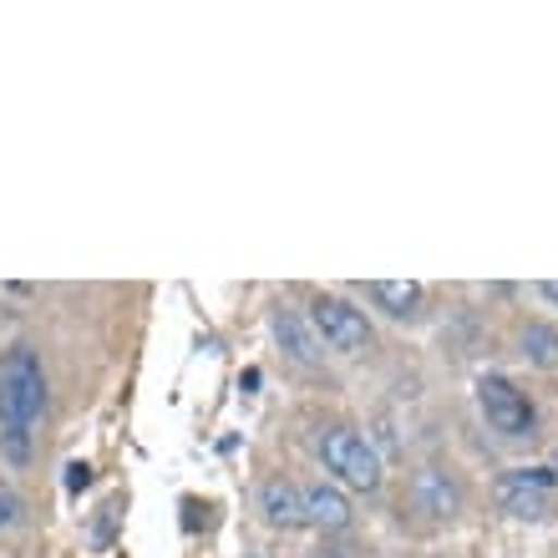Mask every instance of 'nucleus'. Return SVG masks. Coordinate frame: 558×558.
Wrapping results in <instances>:
<instances>
[{
  "instance_id": "f257e3e1",
  "label": "nucleus",
  "mask_w": 558,
  "mask_h": 558,
  "mask_svg": "<svg viewBox=\"0 0 558 558\" xmlns=\"http://www.w3.org/2000/svg\"><path fill=\"white\" fill-rule=\"evenodd\" d=\"M315 452H320L325 472L336 477V487H355V493H381L386 483V468H381V452L371 447L355 426L345 422H330L320 426L315 437Z\"/></svg>"
},
{
  "instance_id": "f03ea898",
  "label": "nucleus",
  "mask_w": 558,
  "mask_h": 558,
  "mask_svg": "<svg viewBox=\"0 0 558 558\" xmlns=\"http://www.w3.org/2000/svg\"><path fill=\"white\" fill-rule=\"evenodd\" d=\"M46 412V371H41V355L36 351H11L5 366H0V426L11 432H31V422Z\"/></svg>"
},
{
  "instance_id": "7ed1b4c3",
  "label": "nucleus",
  "mask_w": 558,
  "mask_h": 558,
  "mask_svg": "<svg viewBox=\"0 0 558 558\" xmlns=\"http://www.w3.org/2000/svg\"><path fill=\"white\" fill-rule=\"evenodd\" d=\"M310 330L320 345L340 355H366L376 351V330H371L366 310H355L351 300H340V294H315L310 300Z\"/></svg>"
},
{
  "instance_id": "20e7f679",
  "label": "nucleus",
  "mask_w": 558,
  "mask_h": 558,
  "mask_svg": "<svg viewBox=\"0 0 558 558\" xmlns=\"http://www.w3.org/2000/svg\"><path fill=\"white\" fill-rule=\"evenodd\" d=\"M477 407H483V422L498 437H508V441L533 437V401L508 376H483L477 381Z\"/></svg>"
},
{
  "instance_id": "39448f33",
  "label": "nucleus",
  "mask_w": 558,
  "mask_h": 558,
  "mask_svg": "<svg viewBox=\"0 0 558 558\" xmlns=\"http://www.w3.org/2000/svg\"><path fill=\"white\" fill-rule=\"evenodd\" d=\"M554 487L558 477L548 468H513L498 477V508L508 518H523V523H538L548 513V502H554Z\"/></svg>"
},
{
  "instance_id": "423d86ee",
  "label": "nucleus",
  "mask_w": 558,
  "mask_h": 558,
  "mask_svg": "<svg viewBox=\"0 0 558 558\" xmlns=\"http://www.w3.org/2000/svg\"><path fill=\"white\" fill-rule=\"evenodd\" d=\"M407 502H412V513H422L426 523H452L462 513V483L452 477V468H416L412 483H407Z\"/></svg>"
},
{
  "instance_id": "0eeeda50",
  "label": "nucleus",
  "mask_w": 558,
  "mask_h": 558,
  "mask_svg": "<svg viewBox=\"0 0 558 558\" xmlns=\"http://www.w3.org/2000/svg\"><path fill=\"white\" fill-rule=\"evenodd\" d=\"M269 330H275V340L284 345V355H290L294 366H315V361H320V340H315V330H310V320L300 315V310L275 305Z\"/></svg>"
},
{
  "instance_id": "6e6552de",
  "label": "nucleus",
  "mask_w": 558,
  "mask_h": 558,
  "mask_svg": "<svg viewBox=\"0 0 558 558\" xmlns=\"http://www.w3.org/2000/svg\"><path fill=\"white\" fill-rule=\"evenodd\" d=\"M259 513H265L269 529H305V498H300V487L290 483V477H269L265 487H259Z\"/></svg>"
},
{
  "instance_id": "1a4fd4ad",
  "label": "nucleus",
  "mask_w": 558,
  "mask_h": 558,
  "mask_svg": "<svg viewBox=\"0 0 558 558\" xmlns=\"http://www.w3.org/2000/svg\"><path fill=\"white\" fill-rule=\"evenodd\" d=\"M366 300L381 310V315H391V320H416L426 305V290L416 279H371Z\"/></svg>"
},
{
  "instance_id": "9d476101",
  "label": "nucleus",
  "mask_w": 558,
  "mask_h": 558,
  "mask_svg": "<svg viewBox=\"0 0 558 558\" xmlns=\"http://www.w3.org/2000/svg\"><path fill=\"white\" fill-rule=\"evenodd\" d=\"M300 498H305V523H315V529H325V533H336V529H345L351 523V498H345V487H336V483H310V487H300Z\"/></svg>"
},
{
  "instance_id": "9b49d317",
  "label": "nucleus",
  "mask_w": 558,
  "mask_h": 558,
  "mask_svg": "<svg viewBox=\"0 0 558 558\" xmlns=\"http://www.w3.org/2000/svg\"><path fill=\"white\" fill-rule=\"evenodd\" d=\"M518 355H523L529 366H558V330L544 320H529L518 330Z\"/></svg>"
},
{
  "instance_id": "f8f14e48",
  "label": "nucleus",
  "mask_w": 558,
  "mask_h": 558,
  "mask_svg": "<svg viewBox=\"0 0 558 558\" xmlns=\"http://www.w3.org/2000/svg\"><path fill=\"white\" fill-rule=\"evenodd\" d=\"M21 518H26V502L15 498L11 487H0V529H15Z\"/></svg>"
},
{
  "instance_id": "ddd939ff",
  "label": "nucleus",
  "mask_w": 558,
  "mask_h": 558,
  "mask_svg": "<svg viewBox=\"0 0 558 558\" xmlns=\"http://www.w3.org/2000/svg\"><path fill=\"white\" fill-rule=\"evenodd\" d=\"M0 437H5V452H11V462H26V457H31V432L11 426V432H0Z\"/></svg>"
},
{
  "instance_id": "4468645a",
  "label": "nucleus",
  "mask_w": 558,
  "mask_h": 558,
  "mask_svg": "<svg viewBox=\"0 0 558 558\" xmlns=\"http://www.w3.org/2000/svg\"><path fill=\"white\" fill-rule=\"evenodd\" d=\"M87 483H92V468L87 462H72V468H66V487L76 493V487H87Z\"/></svg>"
},
{
  "instance_id": "2eb2a0df",
  "label": "nucleus",
  "mask_w": 558,
  "mask_h": 558,
  "mask_svg": "<svg viewBox=\"0 0 558 558\" xmlns=\"http://www.w3.org/2000/svg\"><path fill=\"white\" fill-rule=\"evenodd\" d=\"M112 523H118V502H107V508H102V523H97V544H107V538H112Z\"/></svg>"
},
{
  "instance_id": "dca6fc26",
  "label": "nucleus",
  "mask_w": 558,
  "mask_h": 558,
  "mask_svg": "<svg viewBox=\"0 0 558 558\" xmlns=\"http://www.w3.org/2000/svg\"><path fill=\"white\" fill-rule=\"evenodd\" d=\"M538 294H544L548 305H558V279H544V284H538Z\"/></svg>"
}]
</instances>
